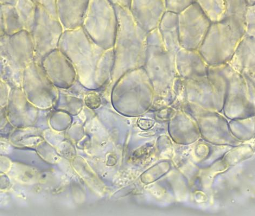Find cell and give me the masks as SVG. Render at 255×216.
Returning a JSON list of instances; mask_svg holds the SVG:
<instances>
[{
	"label": "cell",
	"instance_id": "obj_14",
	"mask_svg": "<svg viewBox=\"0 0 255 216\" xmlns=\"http://www.w3.org/2000/svg\"><path fill=\"white\" fill-rule=\"evenodd\" d=\"M1 36L13 35L24 30L23 24L16 8H1Z\"/></svg>",
	"mask_w": 255,
	"mask_h": 216
},
{
	"label": "cell",
	"instance_id": "obj_9",
	"mask_svg": "<svg viewBox=\"0 0 255 216\" xmlns=\"http://www.w3.org/2000/svg\"><path fill=\"white\" fill-rule=\"evenodd\" d=\"M22 88L29 100L37 99L50 104L59 93V88L50 80L42 65L34 61L25 69Z\"/></svg>",
	"mask_w": 255,
	"mask_h": 216
},
{
	"label": "cell",
	"instance_id": "obj_7",
	"mask_svg": "<svg viewBox=\"0 0 255 216\" xmlns=\"http://www.w3.org/2000/svg\"><path fill=\"white\" fill-rule=\"evenodd\" d=\"M180 46L188 50H198L212 23L197 3L178 14Z\"/></svg>",
	"mask_w": 255,
	"mask_h": 216
},
{
	"label": "cell",
	"instance_id": "obj_12",
	"mask_svg": "<svg viewBox=\"0 0 255 216\" xmlns=\"http://www.w3.org/2000/svg\"><path fill=\"white\" fill-rule=\"evenodd\" d=\"M175 64L179 77L195 79L208 74L209 65L198 50L181 48L175 54Z\"/></svg>",
	"mask_w": 255,
	"mask_h": 216
},
{
	"label": "cell",
	"instance_id": "obj_2",
	"mask_svg": "<svg viewBox=\"0 0 255 216\" xmlns=\"http://www.w3.org/2000/svg\"><path fill=\"white\" fill-rule=\"evenodd\" d=\"M118 30L114 50V66L110 83L112 90L115 84L127 72L143 68L147 50L146 33L135 21L130 11H116Z\"/></svg>",
	"mask_w": 255,
	"mask_h": 216
},
{
	"label": "cell",
	"instance_id": "obj_15",
	"mask_svg": "<svg viewBox=\"0 0 255 216\" xmlns=\"http://www.w3.org/2000/svg\"><path fill=\"white\" fill-rule=\"evenodd\" d=\"M197 4L211 23L220 22L225 18V0H199Z\"/></svg>",
	"mask_w": 255,
	"mask_h": 216
},
{
	"label": "cell",
	"instance_id": "obj_8",
	"mask_svg": "<svg viewBox=\"0 0 255 216\" xmlns=\"http://www.w3.org/2000/svg\"><path fill=\"white\" fill-rule=\"evenodd\" d=\"M116 10L88 9L83 22L82 28L91 39L106 49L113 48L118 30Z\"/></svg>",
	"mask_w": 255,
	"mask_h": 216
},
{
	"label": "cell",
	"instance_id": "obj_1",
	"mask_svg": "<svg viewBox=\"0 0 255 216\" xmlns=\"http://www.w3.org/2000/svg\"><path fill=\"white\" fill-rule=\"evenodd\" d=\"M58 48L73 65L77 80L89 90L106 87L110 83L114 66L113 48L98 45L82 27L63 31Z\"/></svg>",
	"mask_w": 255,
	"mask_h": 216
},
{
	"label": "cell",
	"instance_id": "obj_10",
	"mask_svg": "<svg viewBox=\"0 0 255 216\" xmlns=\"http://www.w3.org/2000/svg\"><path fill=\"white\" fill-rule=\"evenodd\" d=\"M41 65L50 80L60 90H67L77 81L72 62L59 48L47 55Z\"/></svg>",
	"mask_w": 255,
	"mask_h": 216
},
{
	"label": "cell",
	"instance_id": "obj_6",
	"mask_svg": "<svg viewBox=\"0 0 255 216\" xmlns=\"http://www.w3.org/2000/svg\"><path fill=\"white\" fill-rule=\"evenodd\" d=\"M64 30L58 18L51 16L40 6L36 8L35 22L31 33L34 47V62L41 65L44 58L58 49Z\"/></svg>",
	"mask_w": 255,
	"mask_h": 216
},
{
	"label": "cell",
	"instance_id": "obj_13",
	"mask_svg": "<svg viewBox=\"0 0 255 216\" xmlns=\"http://www.w3.org/2000/svg\"><path fill=\"white\" fill-rule=\"evenodd\" d=\"M165 48L174 55L181 48L178 31V14L170 11L165 12L158 26Z\"/></svg>",
	"mask_w": 255,
	"mask_h": 216
},
{
	"label": "cell",
	"instance_id": "obj_5",
	"mask_svg": "<svg viewBox=\"0 0 255 216\" xmlns=\"http://www.w3.org/2000/svg\"><path fill=\"white\" fill-rule=\"evenodd\" d=\"M245 35V21L226 17L212 23L199 52L209 66L227 63Z\"/></svg>",
	"mask_w": 255,
	"mask_h": 216
},
{
	"label": "cell",
	"instance_id": "obj_11",
	"mask_svg": "<svg viewBox=\"0 0 255 216\" xmlns=\"http://www.w3.org/2000/svg\"><path fill=\"white\" fill-rule=\"evenodd\" d=\"M247 82H255V37L246 35L228 63Z\"/></svg>",
	"mask_w": 255,
	"mask_h": 216
},
{
	"label": "cell",
	"instance_id": "obj_3",
	"mask_svg": "<svg viewBox=\"0 0 255 216\" xmlns=\"http://www.w3.org/2000/svg\"><path fill=\"white\" fill-rule=\"evenodd\" d=\"M143 68L156 97L164 98L177 93L180 78L176 67L175 55L165 48L158 28L148 34L147 50Z\"/></svg>",
	"mask_w": 255,
	"mask_h": 216
},
{
	"label": "cell",
	"instance_id": "obj_16",
	"mask_svg": "<svg viewBox=\"0 0 255 216\" xmlns=\"http://www.w3.org/2000/svg\"><path fill=\"white\" fill-rule=\"evenodd\" d=\"M245 35L255 37V6L248 5L245 15Z\"/></svg>",
	"mask_w": 255,
	"mask_h": 216
},
{
	"label": "cell",
	"instance_id": "obj_4",
	"mask_svg": "<svg viewBox=\"0 0 255 216\" xmlns=\"http://www.w3.org/2000/svg\"><path fill=\"white\" fill-rule=\"evenodd\" d=\"M0 79L11 88H22L25 69L34 61V47L31 33L22 30L0 38Z\"/></svg>",
	"mask_w": 255,
	"mask_h": 216
}]
</instances>
